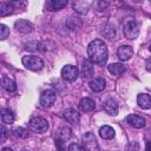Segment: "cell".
I'll return each instance as SVG.
<instances>
[{"mask_svg": "<svg viewBox=\"0 0 151 151\" xmlns=\"http://www.w3.org/2000/svg\"><path fill=\"white\" fill-rule=\"evenodd\" d=\"M87 55L91 63L104 65L107 60V47L105 42L100 39L92 40L87 46Z\"/></svg>", "mask_w": 151, "mask_h": 151, "instance_id": "6da1fadb", "label": "cell"}, {"mask_svg": "<svg viewBox=\"0 0 151 151\" xmlns=\"http://www.w3.org/2000/svg\"><path fill=\"white\" fill-rule=\"evenodd\" d=\"M28 129L37 133H44L48 130V123L42 117H34L28 122Z\"/></svg>", "mask_w": 151, "mask_h": 151, "instance_id": "7a4b0ae2", "label": "cell"}, {"mask_svg": "<svg viewBox=\"0 0 151 151\" xmlns=\"http://www.w3.org/2000/svg\"><path fill=\"white\" fill-rule=\"evenodd\" d=\"M22 65L31 71H40L44 66L42 60L37 55H25L21 59Z\"/></svg>", "mask_w": 151, "mask_h": 151, "instance_id": "3957f363", "label": "cell"}, {"mask_svg": "<svg viewBox=\"0 0 151 151\" xmlns=\"http://www.w3.org/2000/svg\"><path fill=\"white\" fill-rule=\"evenodd\" d=\"M124 34L127 39L133 40L139 34V25L134 20H127L124 24Z\"/></svg>", "mask_w": 151, "mask_h": 151, "instance_id": "277c9868", "label": "cell"}, {"mask_svg": "<svg viewBox=\"0 0 151 151\" xmlns=\"http://www.w3.org/2000/svg\"><path fill=\"white\" fill-rule=\"evenodd\" d=\"M83 144L84 149L86 151H99V146L97 143V139L92 132H86L83 137Z\"/></svg>", "mask_w": 151, "mask_h": 151, "instance_id": "5b68a950", "label": "cell"}, {"mask_svg": "<svg viewBox=\"0 0 151 151\" xmlns=\"http://www.w3.org/2000/svg\"><path fill=\"white\" fill-rule=\"evenodd\" d=\"M61 77L67 81H74L78 78V68L73 65H65L61 68Z\"/></svg>", "mask_w": 151, "mask_h": 151, "instance_id": "8992f818", "label": "cell"}, {"mask_svg": "<svg viewBox=\"0 0 151 151\" xmlns=\"http://www.w3.org/2000/svg\"><path fill=\"white\" fill-rule=\"evenodd\" d=\"M55 92L53 90H46L40 96V104L44 107H51L55 101Z\"/></svg>", "mask_w": 151, "mask_h": 151, "instance_id": "52a82bcc", "label": "cell"}, {"mask_svg": "<svg viewBox=\"0 0 151 151\" xmlns=\"http://www.w3.org/2000/svg\"><path fill=\"white\" fill-rule=\"evenodd\" d=\"M133 54V50L130 45H122L118 51H117V57L119 58L120 61H126L129 60Z\"/></svg>", "mask_w": 151, "mask_h": 151, "instance_id": "ba28073f", "label": "cell"}, {"mask_svg": "<svg viewBox=\"0 0 151 151\" xmlns=\"http://www.w3.org/2000/svg\"><path fill=\"white\" fill-rule=\"evenodd\" d=\"M14 27L17 28V31L21 32V33H31L33 31V25L32 22H29L28 20L25 19H19L14 22Z\"/></svg>", "mask_w": 151, "mask_h": 151, "instance_id": "9c48e42d", "label": "cell"}, {"mask_svg": "<svg viewBox=\"0 0 151 151\" xmlns=\"http://www.w3.org/2000/svg\"><path fill=\"white\" fill-rule=\"evenodd\" d=\"M126 123L130 126L134 127V129H142V127L145 126V119L142 118V117H139V116H137V114H130V116H127L126 117Z\"/></svg>", "mask_w": 151, "mask_h": 151, "instance_id": "30bf717a", "label": "cell"}, {"mask_svg": "<svg viewBox=\"0 0 151 151\" xmlns=\"http://www.w3.org/2000/svg\"><path fill=\"white\" fill-rule=\"evenodd\" d=\"M64 118L71 124H77L80 119V114L74 109H66L64 111Z\"/></svg>", "mask_w": 151, "mask_h": 151, "instance_id": "8fae6325", "label": "cell"}, {"mask_svg": "<svg viewBox=\"0 0 151 151\" xmlns=\"http://www.w3.org/2000/svg\"><path fill=\"white\" fill-rule=\"evenodd\" d=\"M93 71H94L93 63H91L90 60H84L83 61V66H81V71H80L81 77L84 79H87L93 74Z\"/></svg>", "mask_w": 151, "mask_h": 151, "instance_id": "7c38bea8", "label": "cell"}, {"mask_svg": "<svg viewBox=\"0 0 151 151\" xmlns=\"http://www.w3.org/2000/svg\"><path fill=\"white\" fill-rule=\"evenodd\" d=\"M94 107H96V103H94V100H92L91 98H83V99L79 101V109H80V111H83V112L93 111Z\"/></svg>", "mask_w": 151, "mask_h": 151, "instance_id": "4fadbf2b", "label": "cell"}, {"mask_svg": "<svg viewBox=\"0 0 151 151\" xmlns=\"http://www.w3.org/2000/svg\"><path fill=\"white\" fill-rule=\"evenodd\" d=\"M104 110H105L109 114L116 116V114L118 113V104H117V101H116L114 99H112V98L107 99V100L105 101V104H104Z\"/></svg>", "mask_w": 151, "mask_h": 151, "instance_id": "5bb4252c", "label": "cell"}, {"mask_svg": "<svg viewBox=\"0 0 151 151\" xmlns=\"http://www.w3.org/2000/svg\"><path fill=\"white\" fill-rule=\"evenodd\" d=\"M105 84H106L105 79L98 77V78H94V79H92L90 81V87L94 92H100V91H103L105 88Z\"/></svg>", "mask_w": 151, "mask_h": 151, "instance_id": "9a60e30c", "label": "cell"}, {"mask_svg": "<svg viewBox=\"0 0 151 151\" xmlns=\"http://www.w3.org/2000/svg\"><path fill=\"white\" fill-rule=\"evenodd\" d=\"M114 134H116L114 130H113L111 126H109V125H104V126H101V127L99 129V136H100L103 139L110 140V139H112V138L114 137Z\"/></svg>", "mask_w": 151, "mask_h": 151, "instance_id": "2e32d148", "label": "cell"}, {"mask_svg": "<svg viewBox=\"0 0 151 151\" xmlns=\"http://www.w3.org/2000/svg\"><path fill=\"white\" fill-rule=\"evenodd\" d=\"M137 103L142 109H150L151 107V96L146 93H140L137 96Z\"/></svg>", "mask_w": 151, "mask_h": 151, "instance_id": "e0dca14e", "label": "cell"}, {"mask_svg": "<svg viewBox=\"0 0 151 151\" xmlns=\"http://www.w3.org/2000/svg\"><path fill=\"white\" fill-rule=\"evenodd\" d=\"M107 71L113 76H122L125 72V66L120 63H113L107 66Z\"/></svg>", "mask_w": 151, "mask_h": 151, "instance_id": "ac0fdd59", "label": "cell"}, {"mask_svg": "<svg viewBox=\"0 0 151 151\" xmlns=\"http://www.w3.org/2000/svg\"><path fill=\"white\" fill-rule=\"evenodd\" d=\"M71 136H72L71 130H70V127H67V126H61V127H59L58 131H57V139H59V140H61V142L68 140V139L71 138Z\"/></svg>", "mask_w": 151, "mask_h": 151, "instance_id": "d6986e66", "label": "cell"}, {"mask_svg": "<svg viewBox=\"0 0 151 151\" xmlns=\"http://www.w3.org/2000/svg\"><path fill=\"white\" fill-rule=\"evenodd\" d=\"M67 5V0H52L47 2V8L50 11H59Z\"/></svg>", "mask_w": 151, "mask_h": 151, "instance_id": "ffe728a7", "label": "cell"}, {"mask_svg": "<svg viewBox=\"0 0 151 151\" xmlns=\"http://www.w3.org/2000/svg\"><path fill=\"white\" fill-rule=\"evenodd\" d=\"M90 8V2H85V1H76L73 2V9L80 14H86L87 11Z\"/></svg>", "mask_w": 151, "mask_h": 151, "instance_id": "44dd1931", "label": "cell"}, {"mask_svg": "<svg viewBox=\"0 0 151 151\" xmlns=\"http://www.w3.org/2000/svg\"><path fill=\"white\" fill-rule=\"evenodd\" d=\"M14 6L12 2H1L0 4V17H6L13 13Z\"/></svg>", "mask_w": 151, "mask_h": 151, "instance_id": "7402d4cb", "label": "cell"}, {"mask_svg": "<svg viewBox=\"0 0 151 151\" xmlns=\"http://www.w3.org/2000/svg\"><path fill=\"white\" fill-rule=\"evenodd\" d=\"M1 85H2V87H4L6 91H8V92H14V91L17 90L15 83H14L12 79H9L8 77H4V78L1 79Z\"/></svg>", "mask_w": 151, "mask_h": 151, "instance_id": "603a6c76", "label": "cell"}, {"mask_svg": "<svg viewBox=\"0 0 151 151\" xmlns=\"http://www.w3.org/2000/svg\"><path fill=\"white\" fill-rule=\"evenodd\" d=\"M1 120L4 124H12L14 122V116L9 109H2L1 111Z\"/></svg>", "mask_w": 151, "mask_h": 151, "instance_id": "cb8c5ba5", "label": "cell"}, {"mask_svg": "<svg viewBox=\"0 0 151 151\" xmlns=\"http://www.w3.org/2000/svg\"><path fill=\"white\" fill-rule=\"evenodd\" d=\"M67 27L71 29H78L81 27V20L78 17H70L67 22H66Z\"/></svg>", "mask_w": 151, "mask_h": 151, "instance_id": "d4e9b609", "label": "cell"}, {"mask_svg": "<svg viewBox=\"0 0 151 151\" xmlns=\"http://www.w3.org/2000/svg\"><path fill=\"white\" fill-rule=\"evenodd\" d=\"M11 132L17 138H26L28 136V131L26 129H24V127H14Z\"/></svg>", "mask_w": 151, "mask_h": 151, "instance_id": "484cf974", "label": "cell"}, {"mask_svg": "<svg viewBox=\"0 0 151 151\" xmlns=\"http://www.w3.org/2000/svg\"><path fill=\"white\" fill-rule=\"evenodd\" d=\"M8 35H9V28L6 25L1 24L0 25V39L1 40H5Z\"/></svg>", "mask_w": 151, "mask_h": 151, "instance_id": "4316f807", "label": "cell"}, {"mask_svg": "<svg viewBox=\"0 0 151 151\" xmlns=\"http://www.w3.org/2000/svg\"><path fill=\"white\" fill-rule=\"evenodd\" d=\"M67 151H85V149L83 146H80L79 144H77V143H72L67 147Z\"/></svg>", "mask_w": 151, "mask_h": 151, "instance_id": "83f0119b", "label": "cell"}, {"mask_svg": "<svg viewBox=\"0 0 151 151\" xmlns=\"http://www.w3.org/2000/svg\"><path fill=\"white\" fill-rule=\"evenodd\" d=\"M64 143H65V142H61V140H59V139L55 140V145H57V149H58L59 151H66V149L64 147Z\"/></svg>", "mask_w": 151, "mask_h": 151, "instance_id": "f1b7e54d", "label": "cell"}, {"mask_svg": "<svg viewBox=\"0 0 151 151\" xmlns=\"http://www.w3.org/2000/svg\"><path fill=\"white\" fill-rule=\"evenodd\" d=\"M1 131H2V132H1V134H2V138H1V140H2V142H5V139H6V136H7V131H6V129H5V126H4V125L1 126Z\"/></svg>", "mask_w": 151, "mask_h": 151, "instance_id": "f546056e", "label": "cell"}, {"mask_svg": "<svg viewBox=\"0 0 151 151\" xmlns=\"http://www.w3.org/2000/svg\"><path fill=\"white\" fill-rule=\"evenodd\" d=\"M145 67H146V70H147V71H150V72H151V59H149V60H146V64H145Z\"/></svg>", "mask_w": 151, "mask_h": 151, "instance_id": "4dcf8cb0", "label": "cell"}, {"mask_svg": "<svg viewBox=\"0 0 151 151\" xmlns=\"http://www.w3.org/2000/svg\"><path fill=\"white\" fill-rule=\"evenodd\" d=\"M145 151H151V142H147L146 143V149Z\"/></svg>", "mask_w": 151, "mask_h": 151, "instance_id": "1f68e13d", "label": "cell"}, {"mask_svg": "<svg viewBox=\"0 0 151 151\" xmlns=\"http://www.w3.org/2000/svg\"><path fill=\"white\" fill-rule=\"evenodd\" d=\"M1 151H13V150H12V149H9V147H4Z\"/></svg>", "mask_w": 151, "mask_h": 151, "instance_id": "d6a6232c", "label": "cell"}, {"mask_svg": "<svg viewBox=\"0 0 151 151\" xmlns=\"http://www.w3.org/2000/svg\"><path fill=\"white\" fill-rule=\"evenodd\" d=\"M149 50H150V52H151V44H150V46H149Z\"/></svg>", "mask_w": 151, "mask_h": 151, "instance_id": "836d02e7", "label": "cell"}, {"mask_svg": "<svg viewBox=\"0 0 151 151\" xmlns=\"http://www.w3.org/2000/svg\"><path fill=\"white\" fill-rule=\"evenodd\" d=\"M22 151H28V150H22Z\"/></svg>", "mask_w": 151, "mask_h": 151, "instance_id": "e575fe53", "label": "cell"}]
</instances>
